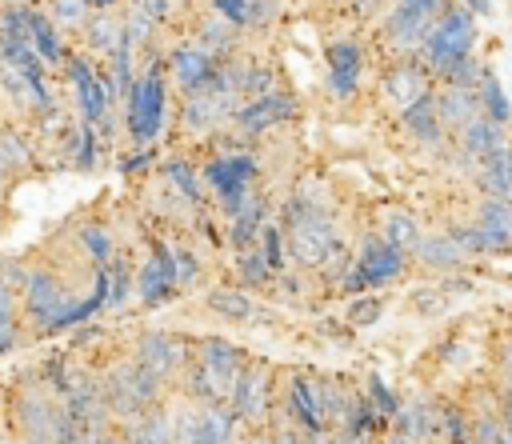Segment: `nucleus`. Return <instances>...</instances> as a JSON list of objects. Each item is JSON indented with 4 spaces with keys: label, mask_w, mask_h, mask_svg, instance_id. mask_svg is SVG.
I'll return each instance as SVG.
<instances>
[{
    "label": "nucleus",
    "mask_w": 512,
    "mask_h": 444,
    "mask_svg": "<svg viewBox=\"0 0 512 444\" xmlns=\"http://www.w3.org/2000/svg\"><path fill=\"white\" fill-rule=\"evenodd\" d=\"M364 60L368 40L356 32H336L324 44V100L336 108H352L364 92Z\"/></svg>",
    "instance_id": "nucleus-8"
},
{
    "label": "nucleus",
    "mask_w": 512,
    "mask_h": 444,
    "mask_svg": "<svg viewBox=\"0 0 512 444\" xmlns=\"http://www.w3.org/2000/svg\"><path fill=\"white\" fill-rule=\"evenodd\" d=\"M456 4H464L476 20H484V16H492V12H496V8H492V0H456Z\"/></svg>",
    "instance_id": "nucleus-32"
},
{
    "label": "nucleus",
    "mask_w": 512,
    "mask_h": 444,
    "mask_svg": "<svg viewBox=\"0 0 512 444\" xmlns=\"http://www.w3.org/2000/svg\"><path fill=\"white\" fill-rule=\"evenodd\" d=\"M428 24H432V20H424L420 12H412V8H404V4L392 0V4L368 24V28H372L368 52H380L384 64H388V60H408V56H416V48H420Z\"/></svg>",
    "instance_id": "nucleus-10"
},
{
    "label": "nucleus",
    "mask_w": 512,
    "mask_h": 444,
    "mask_svg": "<svg viewBox=\"0 0 512 444\" xmlns=\"http://www.w3.org/2000/svg\"><path fill=\"white\" fill-rule=\"evenodd\" d=\"M484 376H488V380L496 384V392L512 396V316H508V320H500V324L492 328Z\"/></svg>",
    "instance_id": "nucleus-25"
},
{
    "label": "nucleus",
    "mask_w": 512,
    "mask_h": 444,
    "mask_svg": "<svg viewBox=\"0 0 512 444\" xmlns=\"http://www.w3.org/2000/svg\"><path fill=\"white\" fill-rule=\"evenodd\" d=\"M36 8L44 12V20L68 40V44H76V36H80V28L88 24V16H92V8H88V0H36Z\"/></svg>",
    "instance_id": "nucleus-27"
},
{
    "label": "nucleus",
    "mask_w": 512,
    "mask_h": 444,
    "mask_svg": "<svg viewBox=\"0 0 512 444\" xmlns=\"http://www.w3.org/2000/svg\"><path fill=\"white\" fill-rule=\"evenodd\" d=\"M88 444H124V428H120L116 420H108V424H104Z\"/></svg>",
    "instance_id": "nucleus-31"
},
{
    "label": "nucleus",
    "mask_w": 512,
    "mask_h": 444,
    "mask_svg": "<svg viewBox=\"0 0 512 444\" xmlns=\"http://www.w3.org/2000/svg\"><path fill=\"white\" fill-rule=\"evenodd\" d=\"M396 4H404V8H412V12H420L424 20H436L452 0H396Z\"/></svg>",
    "instance_id": "nucleus-30"
},
{
    "label": "nucleus",
    "mask_w": 512,
    "mask_h": 444,
    "mask_svg": "<svg viewBox=\"0 0 512 444\" xmlns=\"http://www.w3.org/2000/svg\"><path fill=\"white\" fill-rule=\"evenodd\" d=\"M372 228H376V236H380L384 244H392L396 252H408V256H412L416 240L424 236V224H420L408 208H388Z\"/></svg>",
    "instance_id": "nucleus-26"
},
{
    "label": "nucleus",
    "mask_w": 512,
    "mask_h": 444,
    "mask_svg": "<svg viewBox=\"0 0 512 444\" xmlns=\"http://www.w3.org/2000/svg\"><path fill=\"white\" fill-rule=\"evenodd\" d=\"M328 4H336V8H340V0H328Z\"/></svg>",
    "instance_id": "nucleus-36"
},
{
    "label": "nucleus",
    "mask_w": 512,
    "mask_h": 444,
    "mask_svg": "<svg viewBox=\"0 0 512 444\" xmlns=\"http://www.w3.org/2000/svg\"><path fill=\"white\" fill-rule=\"evenodd\" d=\"M476 96H480V112H484L492 124H504V128H508V120H512V108H508V100H504V92H500V80H496V72H492V68L480 76V84H476Z\"/></svg>",
    "instance_id": "nucleus-29"
},
{
    "label": "nucleus",
    "mask_w": 512,
    "mask_h": 444,
    "mask_svg": "<svg viewBox=\"0 0 512 444\" xmlns=\"http://www.w3.org/2000/svg\"><path fill=\"white\" fill-rule=\"evenodd\" d=\"M296 112H300L296 96H292L288 88H276V92H268V96L244 100V104L232 112L228 124H232V132H236L240 140H264V136H272L276 128L292 124Z\"/></svg>",
    "instance_id": "nucleus-12"
},
{
    "label": "nucleus",
    "mask_w": 512,
    "mask_h": 444,
    "mask_svg": "<svg viewBox=\"0 0 512 444\" xmlns=\"http://www.w3.org/2000/svg\"><path fill=\"white\" fill-rule=\"evenodd\" d=\"M212 72H216V56H208V52H204L200 44H192L188 36L164 44V76H168V84L176 88V96L200 88Z\"/></svg>",
    "instance_id": "nucleus-16"
},
{
    "label": "nucleus",
    "mask_w": 512,
    "mask_h": 444,
    "mask_svg": "<svg viewBox=\"0 0 512 444\" xmlns=\"http://www.w3.org/2000/svg\"><path fill=\"white\" fill-rule=\"evenodd\" d=\"M16 444H52V440H16Z\"/></svg>",
    "instance_id": "nucleus-35"
},
{
    "label": "nucleus",
    "mask_w": 512,
    "mask_h": 444,
    "mask_svg": "<svg viewBox=\"0 0 512 444\" xmlns=\"http://www.w3.org/2000/svg\"><path fill=\"white\" fill-rule=\"evenodd\" d=\"M432 104H436V116H440V128L448 136H456L468 120L480 116V96L472 88H452V84H436L432 88Z\"/></svg>",
    "instance_id": "nucleus-22"
},
{
    "label": "nucleus",
    "mask_w": 512,
    "mask_h": 444,
    "mask_svg": "<svg viewBox=\"0 0 512 444\" xmlns=\"http://www.w3.org/2000/svg\"><path fill=\"white\" fill-rule=\"evenodd\" d=\"M28 4H36V0H28Z\"/></svg>",
    "instance_id": "nucleus-37"
},
{
    "label": "nucleus",
    "mask_w": 512,
    "mask_h": 444,
    "mask_svg": "<svg viewBox=\"0 0 512 444\" xmlns=\"http://www.w3.org/2000/svg\"><path fill=\"white\" fill-rule=\"evenodd\" d=\"M388 292H360V296H352L348 300V308H344V324L348 328H372V324H380V316H384V308H388Z\"/></svg>",
    "instance_id": "nucleus-28"
},
{
    "label": "nucleus",
    "mask_w": 512,
    "mask_h": 444,
    "mask_svg": "<svg viewBox=\"0 0 512 444\" xmlns=\"http://www.w3.org/2000/svg\"><path fill=\"white\" fill-rule=\"evenodd\" d=\"M120 4H124V0H88L92 12H120Z\"/></svg>",
    "instance_id": "nucleus-34"
},
{
    "label": "nucleus",
    "mask_w": 512,
    "mask_h": 444,
    "mask_svg": "<svg viewBox=\"0 0 512 444\" xmlns=\"http://www.w3.org/2000/svg\"><path fill=\"white\" fill-rule=\"evenodd\" d=\"M96 368V384H100V400L108 408V416L116 424H128L136 416H144L152 404L168 400L172 392L128 352V332H120V340L92 364Z\"/></svg>",
    "instance_id": "nucleus-2"
},
{
    "label": "nucleus",
    "mask_w": 512,
    "mask_h": 444,
    "mask_svg": "<svg viewBox=\"0 0 512 444\" xmlns=\"http://www.w3.org/2000/svg\"><path fill=\"white\" fill-rule=\"evenodd\" d=\"M0 164L12 172L16 184H28V180H40L48 168H44V156L32 140V132L24 124H12L4 120L0 124Z\"/></svg>",
    "instance_id": "nucleus-18"
},
{
    "label": "nucleus",
    "mask_w": 512,
    "mask_h": 444,
    "mask_svg": "<svg viewBox=\"0 0 512 444\" xmlns=\"http://www.w3.org/2000/svg\"><path fill=\"white\" fill-rule=\"evenodd\" d=\"M128 352L176 396L180 372H184V364H188V356H192V332L144 324V328H132V332H128Z\"/></svg>",
    "instance_id": "nucleus-9"
},
{
    "label": "nucleus",
    "mask_w": 512,
    "mask_h": 444,
    "mask_svg": "<svg viewBox=\"0 0 512 444\" xmlns=\"http://www.w3.org/2000/svg\"><path fill=\"white\" fill-rule=\"evenodd\" d=\"M192 356H200L212 372H220L224 380L236 384V376H240V368L248 360V348H240V344H232L224 336H212V332H192Z\"/></svg>",
    "instance_id": "nucleus-23"
},
{
    "label": "nucleus",
    "mask_w": 512,
    "mask_h": 444,
    "mask_svg": "<svg viewBox=\"0 0 512 444\" xmlns=\"http://www.w3.org/2000/svg\"><path fill=\"white\" fill-rule=\"evenodd\" d=\"M12 188H16V180H12V172L0 164V208L8 204V196H12Z\"/></svg>",
    "instance_id": "nucleus-33"
},
{
    "label": "nucleus",
    "mask_w": 512,
    "mask_h": 444,
    "mask_svg": "<svg viewBox=\"0 0 512 444\" xmlns=\"http://www.w3.org/2000/svg\"><path fill=\"white\" fill-rule=\"evenodd\" d=\"M392 124H396V132H400V140H404L408 148H416V152H432L436 160H444V152H448V132L440 128L432 92L420 96L412 108H404Z\"/></svg>",
    "instance_id": "nucleus-14"
},
{
    "label": "nucleus",
    "mask_w": 512,
    "mask_h": 444,
    "mask_svg": "<svg viewBox=\"0 0 512 444\" xmlns=\"http://www.w3.org/2000/svg\"><path fill=\"white\" fill-rule=\"evenodd\" d=\"M24 292H20V324L28 348L52 340L76 324H84L104 304V268L88 264L64 236L52 228L40 244L24 252Z\"/></svg>",
    "instance_id": "nucleus-1"
},
{
    "label": "nucleus",
    "mask_w": 512,
    "mask_h": 444,
    "mask_svg": "<svg viewBox=\"0 0 512 444\" xmlns=\"http://www.w3.org/2000/svg\"><path fill=\"white\" fill-rule=\"evenodd\" d=\"M400 280H412V256L396 252L392 244H384L376 236V228H360L352 240V264L336 288V296H360V292H384Z\"/></svg>",
    "instance_id": "nucleus-4"
},
{
    "label": "nucleus",
    "mask_w": 512,
    "mask_h": 444,
    "mask_svg": "<svg viewBox=\"0 0 512 444\" xmlns=\"http://www.w3.org/2000/svg\"><path fill=\"white\" fill-rule=\"evenodd\" d=\"M28 260L24 252H0V356L28 348L24 324H20V292H24Z\"/></svg>",
    "instance_id": "nucleus-13"
},
{
    "label": "nucleus",
    "mask_w": 512,
    "mask_h": 444,
    "mask_svg": "<svg viewBox=\"0 0 512 444\" xmlns=\"http://www.w3.org/2000/svg\"><path fill=\"white\" fill-rule=\"evenodd\" d=\"M276 424H288L304 444H324V424L316 412L312 368L304 364H276Z\"/></svg>",
    "instance_id": "nucleus-7"
},
{
    "label": "nucleus",
    "mask_w": 512,
    "mask_h": 444,
    "mask_svg": "<svg viewBox=\"0 0 512 444\" xmlns=\"http://www.w3.org/2000/svg\"><path fill=\"white\" fill-rule=\"evenodd\" d=\"M460 292H472V280L464 276H444V280H424V284H412V292L404 296V304H408V312L412 316H420V320H436V316H444L448 308H452V300L460 296Z\"/></svg>",
    "instance_id": "nucleus-20"
},
{
    "label": "nucleus",
    "mask_w": 512,
    "mask_h": 444,
    "mask_svg": "<svg viewBox=\"0 0 512 444\" xmlns=\"http://www.w3.org/2000/svg\"><path fill=\"white\" fill-rule=\"evenodd\" d=\"M124 44H128V40H124L120 12H92V16H88V24L80 28V36H76V44H72V48H80L88 60L104 64V60H112Z\"/></svg>",
    "instance_id": "nucleus-19"
},
{
    "label": "nucleus",
    "mask_w": 512,
    "mask_h": 444,
    "mask_svg": "<svg viewBox=\"0 0 512 444\" xmlns=\"http://www.w3.org/2000/svg\"><path fill=\"white\" fill-rule=\"evenodd\" d=\"M436 84H432V76L416 64V56H408V60H388L384 68H380V80H376V104H380V112L384 116H400L404 108H412L420 96H428Z\"/></svg>",
    "instance_id": "nucleus-11"
},
{
    "label": "nucleus",
    "mask_w": 512,
    "mask_h": 444,
    "mask_svg": "<svg viewBox=\"0 0 512 444\" xmlns=\"http://www.w3.org/2000/svg\"><path fill=\"white\" fill-rule=\"evenodd\" d=\"M476 36H480V28H476V16L464 8V4H448L432 24H428V32H424V40H420V48H416V64L432 76V84H436V76L456 60V56H468L472 48H476Z\"/></svg>",
    "instance_id": "nucleus-6"
},
{
    "label": "nucleus",
    "mask_w": 512,
    "mask_h": 444,
    "mask_svg": "<svg viewBox=\"0 0 512 444\" xmlns=\"http://www.w3.org/2000/svg\"><path fill=\"white\" fill-rule=\"evenodd\" d=\"M228 412L232 420L240 424L244 436H264L272 428V416H276V364L260 352H248L236 384H232V396H228Z\"/></svg>",
    "instance_id": "nucleus-5"
},
{
    "label": "nucleus",
    "mask_w": 512,
    "mask_h": 444,
    "mask_svg": "<svg viewBox=\"0 0 512 444\" xmlns=\"http://www.w3.org/2000/svg\"><path fill=\"white\" fill-rule=\"evenodd\" d=\"M0 404H4L12 440H52V428L60 420V400L52 384L36 372V364L12 372L0 384Z\"/></svg>",
    "instance_id": "nucleus-3"
},
{
    "label": "nucleus",
    "mask_w": 512,
    "mask_h": 444,
    "mask_svg": "<svg viewBox=\"0 0 512 444\" xmlns=\"http://www.w3.org/2000/svg\"><path fill=\"white\" fill-rule=\"evenodd\" d=\"M124 444H176V420H172V396L152 404L144 416L120 424Z\"/></svg>",
    "instance_id": "nucleus-24"
},
{
    "label": "nucleus",
    "mask_w": 512,
    "mask_h": 444,
    "mask_svg": "<svg viewBox=\"0 0 512 444\" xmlns=\"http://www.w3.org/2000/svg\"><path fill=\"white\" fill-rule=\"evenodd\" d=\"M468 184L476 196H492V200H512V144L480 156L468 172Z\"/></svg>",
    "instance_id": "nucleus-21"
},
{
    "label": "nucleus",
    "mask_w": 512,
    "mask_h": 444,
    "mask_svg": "<svg viewBox=\"0 0 512 444\" xmlns=\"http://www.w3.org/2000/svg\"><path fill=\"white\" fill-rule=\"evenodd\" d=\"M468 268V256L452 244V236L436 224L432 232H424L412 248V276H428V280H444V276H460Z\"/></svg>",
    "instance_id": "nucleus-15"
},
{
    "label": "nucleus",
    "mask_w": 512,
    "mask_h": 444,
    "mask_svg": "<svg viewBox=\"0 0 512 444\" xmlns=\"http://www.w3.org/2000/svg\"><path fill=\"white\" fill-rule=\"evenodd\" d=\"M200 308H204L208 316H216V320H224V324H240V328H256V324H264L260 316H268L264 304H260L252 292H244V288H236V284H228V280L204 288Z\"/></svg>",
    "instance_id": "nucleus-17"
}]
</instances>
